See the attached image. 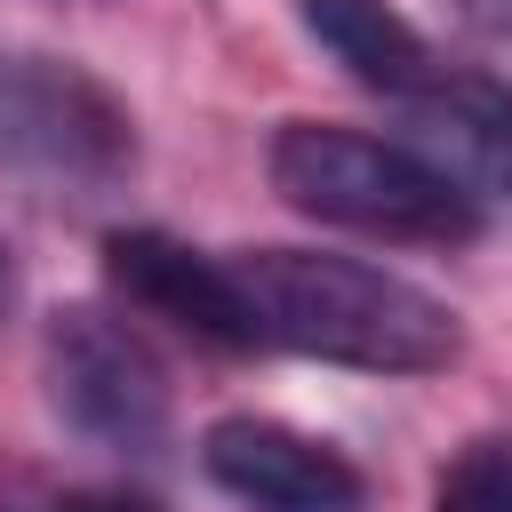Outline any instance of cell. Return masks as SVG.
<instances>
[{"mask_svg":"<svg viewBox=\"0 0 512 512\" xmlns=\"http://www.w3.org/2000/svg\"><path fill=\"white\" fill-rule=\"evenodd\" d=\"M456 16L480 32V40H496V48H512V0H456Z\"/></svg>","mask_w":512,"mask_h":512,"instance_id":"obj_10","label":"cell"},{"mask_svg":"<svg viewBox=\"0 0 512 512\" xmlns=\"http://www.w3.org/2000/svg\"><path fill=\"white\" fill-rule=\"evenodd\" d=\"M200 464L248 512H360L368 504L360 464L280 416H216L200 432Z\"/></svg>","mask_w":512,"mask_h":512,"instance_id":"obj_5","label":"cell"},{"mask_svg":"<svg viewBox=\"0 0 512 512\" xmlns=\"http://www.w3.org/2000/svg\"><path fill=\"white\" fill-rule=\"evenodd\" d=\"M40 368H48V400L56 416L96 440V448H120V456H152L168 440V416H176V392H168V368L160 352L104 304H64L48 312V336H40Z\"/></svg>","mask_w":512,"mask_h":512,"instance_id":"obj_3","label":"cell"},{"mask_svg":"<svg viewBox=\"0 0 512 512\" xmlns=\"http://www.w3.org/2000/svg\"><path fill=\"white\" fill-rule=\"evenodd\" d=\"M104 272L136 312L184 328L192 344L256 352V320H248L224 256H200V248H184L176 232H152V224H120V232H104Z\"/></svg>","mask_w":512,"mask_h":512,"instance_id":"obj_6","label":"cell"},{"mask_svg":"<svg viewBox=\"0 0 512 512\" xmlns=\"http://www.w3.org/2000/svg\"><path fill=\"white\" fill-rule=\"evenodd\" d=\"M272 192L312 216V224H336V232H360V240H400V248H456L480 232V192L392 144V136H368V128H336V120H288L272 128Z\"/></svg>","mask_w":512,"mask_h":512,"instance_id":"obj_2","label":"cell"},{"mask_svg":"<svg viewBox=\"0 0 512 512\" xmlns=\"http://www.w3.org/2000/svg\"><path fill=\"white\" fill-rule=\"evenodd\" d=\"M48 512H160V504L136 496V488H72V496H56Z\"/></svg>","mask_w":512,"mask_h":512,"instance_id":"obj_9","label":"cell"},{"mask_svg":"<svg viewBox=\"0 0 512 512\" xmlns=\"http://www.w3.org/2000/svg\"><path fill=\"white\" fill-rule=\"evenodd\" d=\"M0 152L48 184L104 192L136 168V120L72 56H0Z\"/></svg>","mask_w":512,"mask_h":512,"instance_id":"obj_4","label":"cell"},{"mask_svg":"<svg viewBox=\"0 0 512 512\" xmlns=\"http://www.w3.org/2000/svg\"><path fill=\"white\" fill-rule=\"evenodd\" d=\"M432 512H512V432L464 440L432 480Z\"/></svg>","mask_w":512,"mask_h":512,"instance_id":"obj_8","label":"cell"},{"mask_svg":"<svg viewBox=\"0 0 512 512\" xmlns=\"http://www.w3.org/2000/svg\"><path fill=\"white\" fill-rule=\"evenodd\" d=\"M0 304H8V248H0Z\"/></svg>","mask_w":512,"mask_h":512,"instance_id":"obj_11","label":"cell"},{"mask_svg":"<svg viewBox=\"0 0 512 512\" xmlns=\"http://www.w3.org/2000/svg\"><path fill=\"white\" fill-rule=\"evenodd\" d=\"M504 184H512V152H504Z\"/></svg>","mask_w":512,"mask_h":512,"instance_id":"obj_12","label":"cell"},{"mask_svg":"<svg viewBox=\"0 0 512 512\" xmlns=\"http://www.w3.org/2000/svg\"><path fill=\"white\" fill-rule=\"evenodd\" d=\"M296 16H304V32L360 80V88H376V96H432L448 72L432 64V48H424V32L400 16V8H384V0H296Z\"/></svg>","mask_w":512,"mask_h":512,"instance_id":"obj_7","label":"cell"},{"mask_svg":"<svg viewBox=\"0 0 512 512\" xmlns=\"http://www.w3.org/2000/svg\"><path fill=\"white\" fill-rule=\"evenodd\" d=\"M232 288L256 320V344L304 352L328 368L360 376H440L464 352L456 312L368 264V256H328V248H232Z\"/></svg>","mask_w":512,"mask_h":512,"instance_id":"obj_1","label":"cell"}]
</instances>
